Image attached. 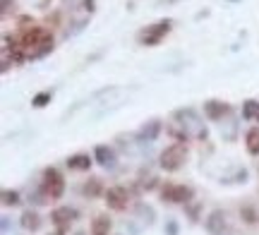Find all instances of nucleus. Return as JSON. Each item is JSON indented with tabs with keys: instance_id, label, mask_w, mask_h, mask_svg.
Instances as JSON below:
<instances>
[{
	"instance_id": "obj_21",
	"label": "nucleus",
	"mask_w": 259,
	"mask_h": 235,
	"mask_svg": "<svg viewBox=\"0 0 259 235\" xmlns=\"http://www.w3.org/2000/svg\"><path fill=\"white\" fill-rule=\"evenodd\" d=\"M240 216H243V221H245V223H257L259 221L257 211H255L252 207H243V209H240Z\"/></svg>"
},
{
	"instance_id": "obj_9",
	"label": "nucleus",
	"mask_w": 259,
	"mask_h": 235,
	"mask_svg": "<svg viewBox=\"0 0 259 235\" xmlns=\"http://www.w3.org/2000/svg\"><path fill=\"white\" fill-rule=\"evenodd\" d=\"M228 111H231V106H228L226 101H216V98H211V101H206L204 103V115L209 118V120H221Z\"/></svg>"
},
{
	"instance_id": "obj_7",
	"label": "nucleus",
	"mask_w": 259,
	"mask_h": 235,
	"mask_svg": "<svg viewBox=\"0 0 259 235\" xmlns=\"http://www.w3.org/2000/svg\"><path fill=\"white\" fill-rule=\"evenodd\" d=\"M75 219H77V211H75V209H70V207H58V209L51 211V221H53L60 231H65V228H68Z\"/></svg>"
},
{
	"instance_id": "obj_16",
	"label": "nucleus",
	"mask_w": 259,
	"mask_h": 235,
	"mask_svg": "<svg viewBox=\"0 0 259 235\" xmlns=\"http://www.w3.org/2000/svg\"><path fill=\"white\" fill-rule=\"evenodd\" d=\"M243 118L245 120H259V101H245L243 103Z\"/></svg>"
},
{
	"instance_id": "obj_10",
	"label": "nucleus",
	"mask_w": 259,
	"mask_h": 235,
	"mask_svg": "<svg viewBox=\"0 0 259 235\" xmlns=\"http://www.w3.org/2000/svg\"><path fill=\"white\" fill-rule=\"evenodd\" d=\"M94 158L101 163V166H113L115 163V152L110 149V147H106V144H101V147H96V152H94Z\"/></svg>"
},
{
	"instance_id": "obj_12",
	"label": "nucleus",
	"mask_w": 259,
	"mask_h": 235,
	"mask_svg": "<svg viewBox=\"0 0 259 235\" xmlns=\"http://www.w3.org/2000/svg\"><path fill=\"white\" fill-rule=\"evenodd\" d=\"M110 219L106 214H98L94 216V221H91V235H108L110 233Z\"/></svg>"
},
{
	"instance_id": "obj_6",
	"label": "nucleus",
	"mask_w": 259,
	"mask_h": 235,
	"mask_svg": "<svg viewBox=\"0 0 259 235\" xmlns=\"http://www.w3.org/2000/svg\"><path fill=\"white\" fill-rule=\"evenodd\" d=\"M103 197H106V204H108V209H113V211H125L127 204H130V194H127V190L120 187V185L108 187Z\"/></svg>"
},
{
	"instance_id": "obj_11",
	"label": "nucleus",
	"mask_w": 259,
	"mask_h": 235,
	"mask_svg": "<svg viewBox=\"0 0 259 235\" xmlns=\"http://www.w3.org/2000/svg\"><path fill=\"white\" fill-rule=\"evenodd\" d=\"M22 228H24V231H31V233H34V231H39V228H41V216H39V214H36V211H31V209H27V211H24V214H22Z\"/></svg>"
},
{
	"instance_id": "obj_5",
	"label": "nucleus",
	"mask_w": 259,
	"mask_h": 235,
	"mask_svg": "<svg viewBox=\"0 0 259 235\" xmlns=\"http://www.w3.org/2000/svg\"><path fill=\"white\" fill-rule=\"evenodd\" d=\"M192 194L194 192H192L190 185H166V187H161L164 202H171V204H187Z\"/></svg>"
},
{
	"instance_id": "obj_18",
	"label": "nucleus",
	"mask_w": 259,
	"mask_h": 235,
	"mask_svg": "<svg viewBox=\"0 0 259 235\" xmlns=\"http://www.w3.org/2000/svg\"><path fill=\"white\" fill-rule=\"evenodd\" d=\"M82 194H86V197H98V194H101V180L91 178L89 182H84Z\"/></svg>"
},
{
	"instance_id": "obj_15",
	"label": "nucleus",
	"mask_w": 259,
	"mask_h": 235,
	"mask_svg": "<svg viewBox=\"0 0 259 235\" xmlns=\"http://www.w3.org/2000/svg\"><path fill=\"white\" fill-rule=\"evenodd\" d=\"M159 132H161V123H159V120H151L149 125H144V127L139 130V139H147V142H151V139L159 137Z\"/></svg>"
},
{
	"instance_id": "obj_19",
	"label": "nucleus",
	"mask_w": 259,
	"mask_h": 235,
	"mask_svg": "<svg viewBox=\"0 0 259 235\" xmlns=\"http://www.w3.org/2000/svg\"><path fill=\"white\" fill-rule=\"evenodd\" d=\"M51 98H53L51 91H41V94H36V96L31 98V106H34V108H43V106L51 103Z\"/></svg>"
},
{
	"instance_id": "obj_3",
	"label": "nucleus",
	"mask_w": 259,
	"mask_h": 235,
	"mask_svg": "<svg viewBox=\"0 0 259 235\" xmlns=\"http://www.w3.org/2000/svg\"><path fill=\"white\" fill-rule=\"evenodd\" d=\"M48 36H51V31L43 27H24V31L19 34L17 41H19V48L27 53V60H29V53H34Z\"/></svg>"
},
{
	"instance_id": "obj_8",
	"label": "nucleus",
	"mask_w": 259,
	"mask_h": 235,
	"mask_svg": "<svg viewBox=\"0 0 259 235\" xmlns=\"http://www.w3.org/2000/svg\"><path fill=\"white\" fill-rule=\"evenodd\" d=\"M204 226L211 235H223V231H226V214H223L221 209H214V211L209 214V219H206Z\"/></svg>"
},
{
	"instance_id": "obj_17",
	"label": "nucleus",
	"mask_w": 259,
	"mask_h": 235,
	"mask_svg": "<svg viewBox=\"0 0 259 235\" xmlns=\"http://www.w3.org/2000/svg\"><path fill=\"white\" fill-rule=\"evenodd\" d=\"M51 51H53V36H48V39H46V41H43L41 46L34 51V53H29V60H39V58L48 56Z\"/></svg>"
},
{
	"instance_id": "obj_13",
	"label": "nucleus",
	"mask_w": 259,
	"mask_h": 235,
	"mask_svg": "<svg viewBox=\"0 0 259 235\" xmlns=\"http://www.w3.org/2000/svg\"><path fill=\"white\" fill-rule=\"evenodd\" d=\"M91 163H94V161H91L86 154H75V156H70V158H68V168H70V170H89Z\"/></svg>"
},
{
	"instance_id": "obj_22",
	"label": "nucleus",
	"mask_w": 259,
	"mask_h": 235,
	"mask_svg": "<svg viewBox=\"0 0 259 235\" xmlns=\"http://www.w3.org/2000/svg\"><path fill=\"white\" fill-rule=\"evenodd\" d=\"M166 235H177V223L175 221L166 223Z\"/></svg>"
},
{
	"instance_id": "obj_14",
	"label": "nucleus",
	"mask_w": 259,
	"mask_h": 235,
	"mask_svg": "<svg viewBox=\"0 0 259 235\" xmlns=\"http://www.w3.org/2000/svg\"><path fill=\"white\" fill-rule=\"evenodd\" d=\"M245 144H247V152L252 154V156H259V127H252V130H247Z\"/></svg>"
},
{
	"instance_id": "obj_4",
	"label": "nucleus",
	"mask_w": 259,
	"mask_h": 235,
	"mask_svg": "<svg viewBox=\"0 0 259 235\" xmlns=\"http://www.w3.org/2000/svg\"><path fill=\"white\" fill-rule=\"evenodd\" d=\"M43 192L48 194L51 199H60L65 192V180L60 175L58 168H46L43 170Z\"/></svg>"
},
{
	"instance_id": "obj_24",
	"label": "nucleus",
	"mask_w": 259,
	"mask_h": 235,
	"mask_svg": "<svg viewBox=\"0 0 259 235\" xmlns=\"http://www.w3.org/2000/svg\"><path fill=\"white\" fill-rule=\"evenodd\" d=\"M36 5H39V7H48V5H51V0H36Z\"/></svg>"
},
{
	"instance_id": "obj_20",
	"label": "nucleus",
	"mask_w": 259,
	"mask_h": 235,
	"mask_svg": "<svg viewBox=\"0 0 259 235\" xmlns=\"http://www.w3.org/2000/svg\"><path fill=\"white\" fill-rule=\"evenodd\" d=\"M2 204H5V207L19 204V192H14V190H2Z\"/></svg>"
},
{
	"instance_id": "obj_23",
	"label": "nucleus",
	"mask_w": 259,
	"mask_h": 235,
	"mask_svg": "<svg viewBox=\"0 0 259 235\" xmlns=\"http://www.w3.org/2000/svg\"><path fill=\"white\" fill-rule=\"evenodd\" d=\"M82 5H84V10H86L89 14L96 10V0H82Z\"/></svg>"
},
{
	"instance_id": "obj_2",
	"label": "nucleus",
	"mask_w": 259,
	"mask_h": 235,
	"mask_svg": "<svg viewBox=\"0 0 259 235\" xmlns=\"http://www.w3.org/2000/svg\"><path fill=\"white\" fill-rule=\"evenodd\" d=\"M185 158H187V147L182 142H175V144L166 147L164 152H161L159 166L164 168V170H168V173H173V170H177V168L185 163Z\"/></svg>"
},
{
	"instance_id": "obj_1",
	"label": "nucleus",
	"mask_w": 259,
	"mask_h": 235,
	"mask_svg": "<svg viewBox=\"0 0 259 235\" xmlns=\"http://www.w3.org/2000/svg\"><path fill=\"white\" fill-rule=\"evenodd\" d=\"M171 29H173V19H161V22H156V24H151V27H144L139 34H137V41L142 43V46H159V43L164 41L166 36L171 34Z\"/></svg>"
},
{
	"instance_id": "obj_25",
	"label": "nucleus",
	"mask_w": 259,
	"mask_h": 235,
	"mask_svg": "<svg viewBox=\"0 0 259 235\" xmlns=\"http://www.w3.org/2000/svg\"><path fill=\"white\" fill-rule=\"evenodd\" d=\"M48 235H65V231H60V228H58V231H53V233H48Z\"/></svg>"
},
{
	"instance_id": "obj_26",
	"label": "nucleus",
	"mask_w": 259,
	"mask_h": 235,
	"mask_svg": "<svg viewBox=\"0 0 259 235\" xmlns=\"http://www.w3.org/2000/svg\"><path fill=\"white\" fill-rule=\"evenodd\" d=\"M77 235H82V233H77Z\"/></svg>"
}]
</instances>
